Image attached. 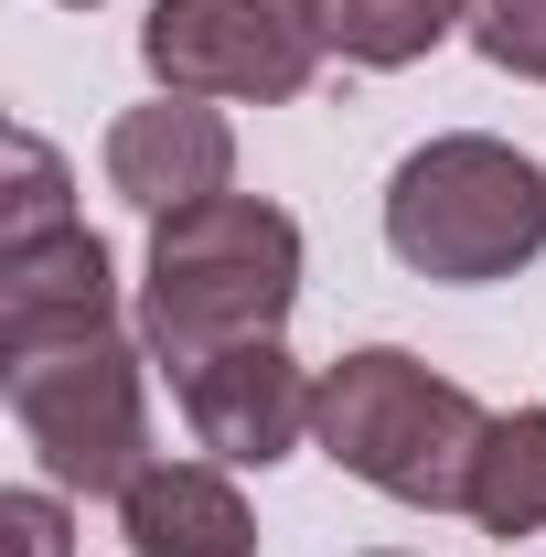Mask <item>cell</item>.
Segmentation results:
<instances>
[{
	"mask_svg": "<svg viewBox=\"0 0 546 557\" xmlns=\"http://www.w3.org/2000/svg\"><path fill=\"white\" fill-rule=\"evenodd\" d=\"M300 300V225L258 194H214L150 225V278H139V344L172 375L225 344H269Z\"/></svg>",
	"mask_w": 546,
	"mask_h": 557,
	"instance_id": "1",
	"label": "cell"
},
{
	"mask_svg": "<svg viewBox=\"0 0 546 557\" xmlns=\"http://www.w3.org/2000/svg\"><path fill=\"white\" fill-rule=\"evenodd\" d=\"M482 429H493V408H482L472 386L429 375V364L397 354V344L343 354L333 375H322V408H311V440L333 450L353 483L397 493V504H429V515L472 504Z\"/></svg>",
	"mask_w": 546,
	"mask_h": 557,
	"instance_id": "2",
	"label": "cell"
},
{
	"mask_svg": "<svg viewBox=\"0 0 546 557\" xmlns=\"http://www.w3.org/2000/svg\"><path fill=\"white\" fill-rule=\"evenodd\" d=\"M386 247L418 278H514L525 258H546V161H525L514 139L450 129L397 161L386 183Z\"/></svg>",
	"mask_w": 546,
	"mask_h": 557,
	"instance_id": "3",
	"label": "cell"
},
{
	"mask_svg": "<svg viewBox=\"0 0 546 557\" xmlns=\"http://www.w3.org/2000/svg\"><path fill=\"white\" fill-rule=\"evenodd\" d=\"M0 397H11V429L44 450V472L65 493H129L150 461V386H139L129 333H75V344H33L0 354Z\"/></svg>",
	"mask_w": 546,
	"mask_h": 557,
	"instance_id": "4",
	"label": "cell"
},
{
	"mask_svg": "<svg viewBox=\"0 0 546 557\" xmlns=\"http://www.w3.org/2000/svg\"><path fill=\"white\" fill-rule=\"evenodd\" d=\"M139 54L172 97H214V108H278L300 97L311 65L333 54L322 0H150Z\"/></svg>",
	"mask_w": 546,
	"mask_h": 557,
	"instance_id": "5",
	"label": "cell"
},
{
	"mask_svg": "<svg viewBox=\"0 0 546 557\" xmlns=\"http://www.w3.org/2000/svg\"><path fill=\"white\" fill-rule=\"evenodd\" d=\"M172 397H183V418H194V440H204L214 461L269 472V461H289V450L311 440L322 375H300V364L278 354V333H269V344H225V354H204V364H183Z\"/></svg>",
	"mask_w": 546,
	"mask_h": 557,
	"instance_id": "6",
	"label": "cell"
},
{
	"mask_svg": "<svg viewBox=\"0 0 546 557\" xmlns=\"http://www.w3.org/2000/svg\"><path fill=\"white\" fill-rule=\"evenodd\" d=\"M236 183V129L214 119V97H150V108H119L108 129V194H129L150 225L183 205H214Z\"/></svg>",
	"mask_w": 546,
	"mask_h": 557,
	"instance_id": "7",
	"label": "cell"
},
{
	"mask_svg": "<svg viewBox=\"0 0 546 557\" xmlns=\"http://www.w3.org/2000/svg\"><path fill=\"white\" fill-rule=\"evenodd\" d=\"M108 322H119V278H108V247L86 225L0 247V354L75 344V333H108Z\"/></svg>",
	"mask_w": 546,
	"mask_h": 557,
	"instance_id": "8",
	"label": "cell"
},
{
	"mask_svg": "<svg viewBox=\"0 0 546 557\" xmlns=\"http://www.w3.org/2000/svg\"><path fill=\"white\" fill-rule=\"evenodd\" d=\"M119 525H129L139 557H258V525L225 472L204 461H150L129 493H119Z\"/></svg>",
	"mask_w": 546,
	"mask_h": 557,
	"instance_id": "9",
	"label": "cell"
},
{
	"mask_svg": "<svg viewBox=\"0 0 546 557\" xmlns=\"http://www.w3.org/2000/svg\"><path fill=\"white\" fill-rule=\"evenodd\" d=\"M472 515L482 536H546V408H504L472 461Z\"/></svg>",
	"mask_w": 546,
	"mask_h": 557,
	"instance_id": "10",
	"label": "cell"
},
{
	"mask_svg": "<svg viewBox=\"0 0 546 557\" xmlns=\"http://www.w3.org/2000/svg\"><path fill=\"white\" fill-rule=\"evenodd\" d=\"M472 22V0H322V33L353 65H418Z\"/></svg>",
	"mask_w": 546,
	"mask_h": 557,
	"instance_id": "11",
	"label": "cell"
},
{
	"mask_svg": "<svg viewBox=\"0 0 546 557\" xmlns=\"http://www.w3.org/2000/svg\"><path fill=\"white\" fill-rule=\"evenodd\" d=\"M65 161H54V139L11 129V205H0V247H33V236H65Z\"/></svg>",
	"mask_w": 546,
	"mask_h": 557,
	"instance_id": "12",
	"label": "cell"
},
{
	"mask_svg": "<svg viewBox=\"0 0 546 557\" xmlns=\"http://www.w3.org/2000/svg\"><path fill=\"white\" fill-rule=\"evenodd\" d=\"M472 44H482V65L546 86V0H472Z\"/></svg>",
	"mask_w": 546,
	"mask_h": 557,
	"instance_id": "13",
	"label": "cell"
},
{
	"mask_svg": "<svg viewBox=\"0 0 546 557\" xmlns=\"http://www.w3.org/2000/svg\"><path fill=\"white\" fill-rule=\"evenodd\" d=\"M0 536H11V557H75V525L54 493H0Z\"/></svg>",
	"mask_w": 546,
	"mask_h": 557,
	"instance_id": "14",
	"label": "cell"
},
{
	"mask_svg": "<svg viewBox=\"0 0 546 557\" xmlns=\"http://www.w3.org/2000/svg\"><path fill=\"white\" fill-rule=\"evenodd\" d=\"M65 11H97V0H65Z\"/></svg>",
	"mask_w": 546,
	"mask_h": 557,
	"instance_id": "15",
	"label": "cell"
},
{
	"mask_svg": "<svg viewBox=\"0 0 546 557\" xmlns=\"http://www.w3.org/2000/svg\"><path fill=\"white\" fill-rule=\"evenodd\" d=\"M386 557H397V547H386Z\"/></svg>",
	"mask_w": 546,
	"mask_h": 557,
	"instance_id": "16",
	"label": "cell"
}]
</instances>
